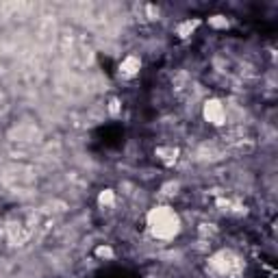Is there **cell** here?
Returning <instances> with one entry per match:
<instances>
[{"label": "cell", "instance_id": "obj_2", "mask_svg": "<svg viewBox=\"0 0 278 278\" xmlns=\"http://www.w3.org/2000/svg\"><path fill=\"white\" fill-rule=\"evenodd\" d=\"M209 267L219 278H233L241 272V259L233 250H219L209 259Z\"/></svg>", "mask_w": 278, "mask_h": 278}, {"label": "cell", "instance_id": "obj_1", "mask_svg": "<svg viewBox=\"0 0 278 278\" xmlns=\"http://www.w3.org/2000/svg\"><path fill=\"white\" fill-rule=\"evenodd\" d=\"M146 224H148V230L154 239L161 241H170L174 239L178 233H181V215H178L172 207H154L148 211V217H146Z\"/></svg>", "mask_w": 278, "mask_h": 278}, {"label": "cell", "instance_id": "obj_4", "mask_svg": "<svg viewBox=\"0 0 278 278\" xmlns=\"http://www.w3.org/2000/svg\"><path fill=\"white\" fill-rule=\"evenodd\" d=\"M139 70H141V59L137 55H126L122 59V63H120V76H122V78L137 76Z\"/></svg>", "mask_w": 278, "mask_h": 278}, {"label": "cell", "instance_id": "obj_3", "mask_svg": "<svg viewBox=\"0 0 278 278\" xmlns=\"http://www.w3.org/2000/svg\"><path fill=\"white\" fill-rule=\"evenodd\" d=\"M204 120H207L209 124H213V126H222V124H226V109H224L222 100H217V98H211V100L204 102Z\"/></svg>", "mask_w": 278, "mask_h": 278}, {"label": "cell", "instance_id": "obj_9", "mask_svg": "<svg viewBox=\"0 0 278 278\" xmlns=\"http://www.w3.org/2000/svg\"><path fill=\"white\" fill-rule=\"evenodd\" d=\"M96 254H98V256H107V259H111V256H113V250L109 248V246H98V248H96Z\"/></svg>", "mask_w": 278, "mask_h": 278}, {"label": "cell", "instance_id": "obj_8", "mask_svg": "<svg viewBox=\"0 0 278 278\" xmlns=\"http://www.w3.org/2000/svg\"><path fill=\"white\" fill-rule=\"evenodd\" d=\"M209 24H211L213 29H228V20L224 18V15H213V18H209Z\"/></svg>", "mask_w": 278, "mask_h": 278}, {"label": "cell", "instance_id": "obj_6", "mask_svg": "<svg viewBox=\"0 0 278 278\" xmlns=\"http://www.w3.org/2000/svg\"><path fill=\"white\" fill-rule=\"evenodd\" d=\"M156 154H165V156H161V161H163L165 165H172L178 159V150L176 148H159L156 150Z\"/></svg>", "mask_w": 278, "mask_h": 278}, {"label": "cell", "instance_id": "obj_10", "mask_svg": "<svg viewBox=\"0 0 278 278\" xmlns=\"http://www.w3.org/2000/svg\"><path fill=\"white\" fill-rule=\"evenodd\" d=\"M118 104H120L118 100H111V113H118V109H120Z\"/></svg>", "mask_w": 278, "mask_h": 278}, {"label": "cell", "instance_id": "obj_5", "mask_svg": "<svg viewBox=\"0 0 278 278\" xmlns=\"http://www.w3.org/2000/svg\"><path fill=\"white\" fill-rule=\"evenodd\" d=\"M198 26H200V20H196V18H193V20H185V22H181L176 26V35L181 39H187L193 31L198 29Z\"/></svg>", "mask_w": 278, "mask_h": 278}, {"label": "cell", "instance_id": "obj_7", "mask_svg": "<svg viewBox=\"0 0 278 278\" xmlns=\"http://www.w3.org/2000/svg\"><path fill=\"white\" fill-rule=\"evenodd\" d=\"M98 202H100V207H113V202H115L113 189H104L100 196H98Z\"/></svg>", "mask_w": 278, "mask_h": 278}]
</instances>
